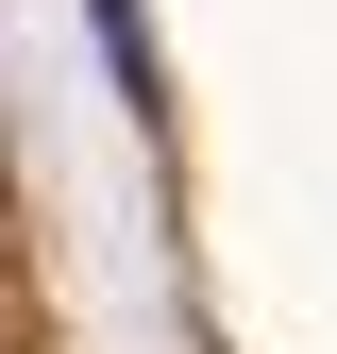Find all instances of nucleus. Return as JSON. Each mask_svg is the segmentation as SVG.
I'll use <instances>...</instances> for the list:
<instances>
[]
</instances>
